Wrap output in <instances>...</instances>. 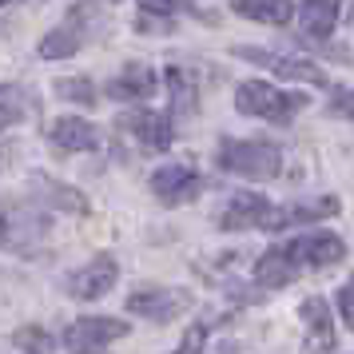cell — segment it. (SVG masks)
Returning <instances> with one entry per match:
<instances>
[{
    "label": "cell",
    "mask_w": 354,
    "mask_h": 354,
    "mask_svg": "<svg viewBox=\"0 0 354 354\" xmlns=\"http://www.w3.org/2000/svg\"><path fill=\"white\" fill-rule=\"evenodd\" d=\"M255 279L263 287H287L290 279H295V263L287 259V251H267L255 263Z\"/></svg>",
    "instance_id": "cell-18"
},
{
    "label": "cell",
    "mask_w": 354,
    "mask_h": 354,
    "mask_svg": "<svg viewBox=\"0 0 354 354\" xmlns=\"http://www.w3.org/2000/svg\"><path fill=\"white\" fill-rule=\"evenodd\" d=\"M12 342H17L20 351H52V346H56V342H52L44 330H36V326H32V330H28V326H20Z\"/></svg>",
    "instance_id": "cell-23"
},
{
    "label": "cell",
    "mask_w": 354,
    "mask_h": 354,
    "mask_svg": "<svg viewBox=\"0 0 354 354\" xmlns=\"http://www.w3.org/2000/svg\"><path fill=\"white\" fill-rule=\"evenodd\" d=\"M76 48H80V32H76V28H56V32H48L40 40V56H44V60L76 56Z\"/></svg>",
    "instance_id": "cell-20"
},
{
    "label": "cell",
    "mask_w": 354,
    "mask_h": 354,
    "mask_svg": "<svg viewBox=\"0 0 354 354\" xmlns=\"http://www.w3.org/2000/svg\"><path fill=\"white\" fill-rule=\"evenodd\" d=\"M151 92H156V72L147 64H128L108 84V96H115V100H147Z\"/></svg>",
    "instance_id": "cell-14"
},
{
    "label": "cell",
    "mask_w": 354,
    "mask_h": 354,
    "mask_svg": "<svg viewBox=\"0 0 354 354\" xmlns=\"http://www.w3.org/2000/svg\"><path fill=\"white\" fill-rule=\"evenodd\" d=\"M48 140L52 147H60V151H96L100 147V131L80 120V115H60V120H52L48 124Z\"/></svg>",
    "instance_id": "cell-11"
},
{
    "label": "cell",
    "mask_w": 354,
    "mask_h": 354,
    "mask_svg": "<svg viewBox=\"0 0 354 354\" xmlns=\"http://www.w3.org/2000/svg\"><path fill=\"white\" fill-rule=\"evenodd\" d=\"M303 104H306L303 96H287V92H279L263 80H247L235 92V108L243 115H259V120H290Z\"/></svg>",
    "instance_id": "cell-3"
},
{
    "label": "cell",
    "mask_w": 354,
    "mask_h": 354,
    "mask_svg": "<svg viewBox=\"0 0 354 354\" xmlns=\"http://www.w3.org/2000/svg\"><path fill=\"white\" fill-rule=\"evenodd\" d=\"M115 124H120V131H131V136L144 147H151V151H163V147L171 144V124H167V115H160V112L136 108V112L120 115Z\"/></svg>",
    "instance_id": "cell-9"
},
{
    "label": "cell",
    "mask_w": 354,
    "mask_h": 354,
    "mask_svg": "<svg viewBox=\"0 0 354 354\" xmlns=\"http://www.w3.org/2000/svg\"><path fill=\"white\" fill-rule=\"evenodd\" d=\"M124 335H128V322L120 319H76L68 326L64 342L72 351H100V346H108V342H115Z\"/></svg>",
    "instance_id": "cell-8"
},
{
    "label": "cell",
    "mask_w": 354,
    "mask_h": 354,
    "mask_svg": "<svg viewBox=\"0 0 354 354\" xmlns=\"http://www.w3.org/2000/svg\"><path fill=\"white\" fill-rule=\"evenodd\" d=\"M299 315H303L306 326H310V342H306V346L330 351V346H335V335H330V306L322 303V299H306V303L299 306Z\"/></svg>",
    "instance_id": "cell-16"
},
{
    "label": "cell",
    "mask_w": 354,
    "mask_h": 354,
    "mask_svg": "<svg viewBox=\"0 0 354 354\" xmlns=\"http://www.w3.org/2000/svg\"><path fill=\"white\" fill-rule=\"evenodd\" d=\"M32 183L48 195V203L56 211H68V215H88V199H84L76 187H64V183H56V179H48V176H36Z\"/></svg>",
    "instance_id": "cell-17"
},
{
    "label": "cell",
    "mask_w": 354,
    "mask_h": 354,
    "mask_svg": "<svg viewBox=\"0 0 354 354\" xmlns=\"http://www.w3.org/2000/svg\"><path fill=\"white\" fill-rule=\"evenodd\" d=\"M231 8L259 24H290L295 20V0H231Z\"/></svg>",
    "instance_id": "cell-15"
},
{
    "label": "cell",
    "mask_w": 354,
    "mask_h": 354,
    "mask_svg": "<svg viewBox=\"0 0 354 354\" xmlns=\"http://www.w3.org/2000/svg\"><path fill=\"white\" fill-rule=\"evenodd\" d=\"M167 88H171V108H176L179 115H192L195 112V84L192 76L183 72V68H167Z\"/></svg>",
    "instance_id": "cell-19"
},
{
    "label": "cell",
    "mask_w": 354,
    "mask_h": 354,
    "mask_svg": "<svg viewBox=\"0 0 354 354\" xmlns=\"http://www.w3.org/2000/svg\"><path fill=\"white\" fill-rule=\"evenodd\" d=\"M290 263H306V267H330L346 255V243L330 235V231H310V235H299L295 243L283 247Z\"/></svg>",
    "instance_id": "cell-4"
},
{
    "label": "cell",
    "mask_w": 354,
    "mask_h": 354,
    "mask_svg": "<svg viewBox=\"0 0 354 354\" xmlns=\"http://www.w3.org/2000/svg\"><path fill=\"white\" fill-rule=\"evenodd\" d=\"M115 279H120L115 259L112 255H96L92 263H84L80 271H72L68 295H72V299H104V295L115 287Z\"/></svg>",
    "instance_id": "cell-5"
},
{
    "label": "cell",
    "mask_w": 354,
    "mask_h": 354,
    "mask_svg": "<svg viewBox=\"0 0 354 354\" xmlns=\"http://www.w3.org/2000/svg\"><path fill=\"white\" fill-rule=\"evenodd\" d=\"M44 235H48V223L36 207L17 203V199H0V247L4 251L32 255Z\"/></svg>",
    "instance_id": "cell-1"
},
{
    "label": "cell",
    "mask_w": 354,
    "mask_h": 354,
    "mask_svg": "<svg viewBox=\"0 0 354 354\" xmlns=\"http://www.w3.org/2000/svg\"><path fill=\"white\" fill-rule=\"evenodd\" d=\"M338 310H342L346 326H354V274L346 279V287L338 290Z\"/></svg>",
    "instance_id": "cell-24"
},
{
    "label": "cell",
    "mask_w": 354,
    "mask_h": 354,
    "mask_svg": "<svg viewBox=\"0 0 354 354\" xmlns=\"http://www.w3.org/2000/svg\"><path fill=\"white\" fill-rule=\"evenodd\" d=\"M32 112V100L24 88L17 84H4L0 88V124H12V120H24V115Z\"/></svg>",
    "instance_id": "cell-21"
},
{
    "label": "cell",
    "mask_w": 354,
    "mask_h": 354,
    "mask_svg": "<svg viewBox=\"0 0 354 354\" xmlns=\"http://www.w3.org/2000/svg\"><path fill=\"white\" fill-rule=\"evenodd\" d=\"M56 92L72 104H96V84L84 80V76H72V80H60L56 84Z\"/></svg>",
    "instance_id": "cell-22"
},
{
    "label": "cell",
    "mask_w": 354,
    "mask_h": 354,
    "mask_svg": "<svg viewBox=\"0 0 354 354\" xmlns=\"http://www.w3.org/2000/svg\"><path fill=\"white\" fill-rule=\"evenodd\" d=\"M263 211H267V199H263V195H255V192H239V195H231V203H227V211L219 215V223H223L227 231L259 227Z\"/></svg>",
    "instance_id": "cell-13"
},
{
    "label": "cell",
    "mask_w": 354,
    "mask_h": 354,
    "mask_svg": "<svg viewBox=\"0 0 354 354\" xmlns=\"http://www.w3.org/2000/svg\"><path fill=\"white\" fill-rule=\"evenodd\" d=\"M140 8L151 12V17H171V12L183 8V0H140Z\"/></svg>",
    "instance_id": "cell-25"
},
{
    "label": "cell",
    "mask_w": 354,
    "mask_h": 354,
    "mask_svg": "<svg viewBox=\"0 0 354 354\" xmlns=\"http://www.w3.org/2000/svg\"><path fill=\"white\" fill-rule=\"evenodd\" d=\"M203 338H207V330H203V326H195L192 335L183 338V351H195V346H203Z\"/></svg>",
    "instance_id": "cell-27"
},
{
    "label": "cell",
    "mask_w": 354,
    "mask_h": 354,
    "mask_svg": "<svg viewBox=\"0 0 354 354\" xmlns=\"http://www.w3.org/2000/svg\"><path fill=\"white\" fill-rule=\"evenodd\" d=\"M235 56L243 60H251V64H263L279 72L283 80H306V84H326L319 64H310V60H295V56H274V52H259V48H235Z\"/></svg>",
    "instance_id": "cell-10"
},
{
    "label": "cell",
    "mask_w": 354,
    "mask_h": 354,
    "mask_svg": "<svg viewBox=\"0 0 354 354\" xmlns=\"http://www.w3.org/2000/svg\"><path fill=\"white\" fill-rule=\"evenodd\" d=\"M187 306H192V295H187V290H136V295H128L131 315L151 319V322H171V319H179Z\"/></svg>",
    "instance_id": "cell-6"
},
{
    "label": "cell",
    "mask_w": 354,
    "mask_h": 354,
    "mask_svg": "<svg viewBox=\"0 0 354 354\" xmlns=\"http://www.w3.org/2000/svg\"><path fill=\"white\" fill-rule=\"evenodd\" d=\"M151 192L160 195L167 207H176V203H187V199L199 195V176L187 163H167L151 176Z\"/></svg>",
    "instance_id": "cell-7"
},
{
    "label": "cell",
    "mask_w": 354,
    "mask_h": 354,
    "mask_svg": "<svg viewBox=\"0 0 354 354\" xmlns=\"http://www.w3.org/2000/svg\"><path fill=\"white\" fill-rule=\"evenodd\" d=\"M219 163L231 176L243 179H274L283 167V156L274 144H259V140H223L219 144Z\"/></svg>",
    "instance_id": "cell-2"
},
{
    "label": "cell",
    "mask_w": 354,
    "mask_h": 354,
    "mask_svg": "<svg viewBox=\"0 0 354 354\" xmlns=\"http://www.w3.org/2000/svg\"><path fill=\"white\" fill-rule=\"evenodd\" d=\"M330 112H338V115H351V120H354V88H351V92H338V96H335V104H330Z\"/></svg>",
    "instance_id": "cell-26"
},
{
    "label": "cell",
    "mask_w": 354,
    "mask_h": 354,
    "mask_svg": "<svg viewBox=\"0 0 354 354\" xmlns=\"http://www.w3.org/2000/svg\"><path fill=\"white\" fill-rule=\"evenodd\" d=\"M338 8H342V0H303V8H299V28H303L310 40L330 36L335 24H338Z\"/></svg>",
    "instance_id": "cell-12"
},
{
    "label": "cell",
    "mask_w": 354,
    "mask_h": 354,
    "mask_svg": "<svg viewBox=\"0 0 354 354\" xmlns=\"http://www.w3.org/2000/svg\"><path fill=\"white\" fill-rule=\"evenodd\" d=\"M4 4H17V0H0V8H4Z\"/></svg>",
    "instance_id": "cell-28"
}]
</instances>
